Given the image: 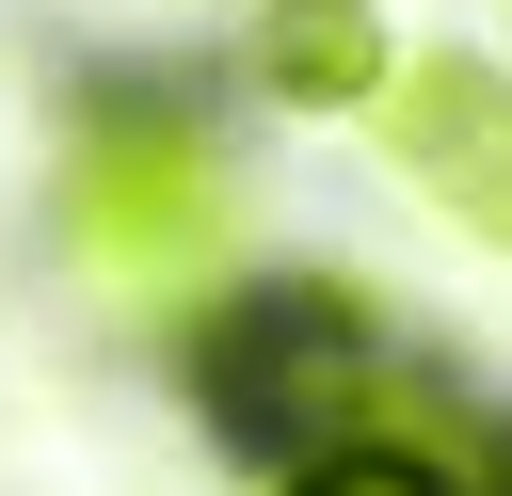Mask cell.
<instances>
[{
    "label": "cell",
    "instance_id": "obj_1",
    "mask_svg": "<svg viewBox=\"0 0 512 496\" xmlns=\"http://www.w3.org/2000/svg\"><path fill=\"white\" fill-rule=\"evenodd\" d=\"M64 256H80L112 304H192V288L240 256V176H224V144H208L192 112H160V96L80 112V144H64Z\"/></svg>",
    "mask_w": 512,
    "mask_h": 496
},
{
    "label": "cell",
    "instance_id": "obj_2",
    "mask_svg": "<svg viewBox=\"0 0 512 496\" xmlns=\"http://www.w3.org/2000/svg\"><path fill=\"white\" fill-rule=\"evenodd\" d=\"M368 64H384V32L352 0H272V32H256V80L272 96H352Z\"/></svg>",
    "mask_w": 512,
    "mask_h": 496
},
{
    "label": "cell",
    "instance_id": "obj_3",
    "mask_svg": "<svg viewBox=\"0 0 512 496\" xmlns=\"http://www.w3.org/2000/svg\"><path fill=\"white\" fill-rule=\"evenodd\" d=\"M304 496H448V480L400 464V448H352V464H304Z\"/></svg>",
    "mask_w": 512,
    "mask_h": 496
}]
</instances>
